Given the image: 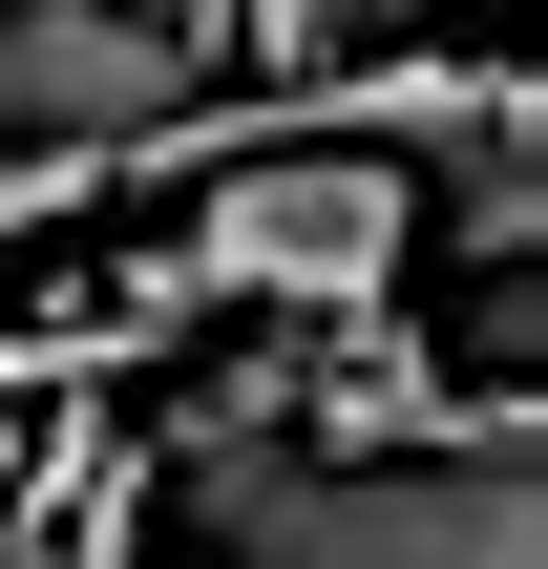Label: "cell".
Listing matches in <instances>:
<instances>
[{
	"label": "cell",
	"mask_w": 548,
	"mask_h": 569,
	"mask_svg": "<svg viewBox=\"0 0 548 569\" xmlns=\"http://www.w3.org/2000/svg\"><path fill=\"white\" fill-rule=\"evenodd\" d=\"M422 232H444V253H465L486 296H528V253H548V148H528V84H507V106H486V127L444 148V190H422Z\"/></svg>",
	"instance_id": "4"
},
{
	"label": "cell",
	"mask_w": 548,
	"mask_h": 569,
	"mask_svg": "<svg viewBox=\"0 0 548 569\" xmlns=\"http://www.w3.org/2000/svg\"><path fill=\"white\" fill-rule=\"evenodd\" d=\"M380 42H444V0H190V63L232 106L317 84V63H380Z\"/></svg>",
	"instance_id": "3"
},
{
	"label": "cell",
	"mask_w": 548,
	"mask_h": 569,
	"mask_svg": "<svg viewBox=\"0 0 548 569\" xmlns=\"http://www.w3.org/2000/svg\"><path fill=\"white\" fill-rule=\"evenodd\" d=\"M63 211H84V169H0V253H21V232H63Z\"/></svg>",
	"instance_id": "5"
},
{
	"label": "cell",
	"mask_w": 548,
	"mask_h": 569,
	"mask_svg": "<svg viewBox=\"0 0 548 569\" xmlns=\"http://www.w3.org/2000/svg\"><path fill=\"white\" fill-rule=\"evenodd\" d=\"M211 106L190 21H106V0H0V169H84L127 190L169 127Z\"/></svg>",
	"instance_id": "2"
},
{
	"label": "cell",
	"mask_w": 548,
	"mask_h": 569,
	"mask_svg": "<svg viewBox=\"0 0 548 569\" xmlns=\"http://www.w3.org/2000/svg\"><path fill=\"white\" fill-rule=\"evenodd\" d=\"M548 443L465 465H296V443H169V507L211 569H548Z\"/></svg>",
	"instance_id": "1"
},
{
	"label": "cell",
	"mask_w": 548,
	"mask_h": 569,
	"mask_svg": "<svg viewBox=\"0 0 548 569\" xmlns=\"http://www.w3.org/2000/svg\"><path fill=\"white\" fill-rule=\"evenodd\" d=\"M106 21H190V0H106Z\"/></svg>",
	"instance_id": "6"
}]
</instances>
